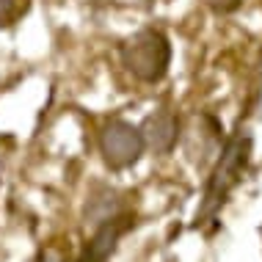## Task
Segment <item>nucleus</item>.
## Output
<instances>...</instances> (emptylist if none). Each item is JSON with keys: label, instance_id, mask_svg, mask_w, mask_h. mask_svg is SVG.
<instances>
[{"label": "nucleus", "instance_id": "f257e3e1", "mask_svg": "<svg viewBox=\"0 0 262 262\" xmlns=\"http://www.w3.org/2000/svg\"><path fill=\"white\" fill-rule=\"evenodd\" d=\"M249 160H251V136L246 130H237L224 144L221 155H218V163L207 180V188H204V202H202L199 212H196V226L207 224L218 215V210L226 204L229 193L243 180Z\"/></svg>", "mask_w": 262, "mask_h": 262}, {"label": "nucleus", "instance_id": "f03ea898", "mask_svg": "<svg viewBox=\"0 0 262 262\" xmlns=\"http://www.w3.org/2000/svg\"><path fill=\"white\" fill-rule=\"evenodd\" d=\"M122 67L136 77L138 83L155 86L168 75L171 67V41L160 28H141L127 36L119 47Z\"/></svg>", "mask_w": 262, "mask_h": 262}, {"label": "nucleus", "instance_id": "7ed1b4c3", "mask_svg": "<svg viewBox=\"0 0 262 262\" xmlns=\"http://www.w3.org/2000/svg\"><path fill=\"white\" fill-rule=\"evenodd\" d=\"M146 141L141 127H136L127 119H108L100 130V155L105 166L111 171H124L133 168L136 163L144 158Z\"/></svg>", "mask_w": 262, "mask_h": 262}, {"label": "nucleus", "instance_id": "20e7f679", "mask_svg": "<svg viewBox=\"0 0 262 262\" xmlns=\"http://www.w3.org/2000/svg\"><path fill=\"white\" fill-rule=\"evenodd\" d=\"M133 224H136L133 212H119V215L102 221L100 226H97L94 237L89 240L86 251H83L75 262H108V257L116 251V243L122 240V235L130 229Z\"/></svg>", "mask_w": 262, "mask_h": 262}, {"label": "nucleus", "instance_id": "39448f33", "mask_svg": "<svg viewBox=\"0 0 262 262\" xmlns=\"http://www.w3.org/2000/svg\"><path fill=\"white\" fill-rule=\"evenodd\" d=\"M141 133H144L146 149H152L155 155H168L180 141V116L171 108H158L144 119Z\"/></svg>", "mask_w": 262, "mask_h": 262}, {"label": "nucleus", "instance_id": "423d86ee", "mask_svg": "<svg viewBox=\"0 0 262 262\" xmlns=\"http://www.w3.org/2000/svg\"><path fill=\"white\" fill-rule=\"evenodd\" d=\"M25 0H0V28H11L25 14Z\"/></svg>", "mask_w": 262, "mask_h": 262}, {"label": "nucleus", "instance_id": "0eeeda50", "mask_svg": "<svg viewBox=\"0 0 262 262\" xmlns=\"http://www.w3.org/2000/svg\"><path fill=\"white\" fill-rule=\"evenodd\" d=\"M28 262H69V251L58 243H50L45 249H39L33 254V259H28Z\"/></svg>", "mask_w": 262, "mask_h": 262}, {"label": "nucleus", "instance_id": "6e6552de", "mask_svg": "<svg viewBox=\"0 0 262 262\" xmlns=\"http://www.w3.org/2000/svg\"><path fill=\"white\" fill-rule=\"evenodd\" d=\"M204 6L212 11V14H235L240 6H243V0H202Z\"/></svg>", "mask_w": 262, "mask_h": 262}]
</instances>
